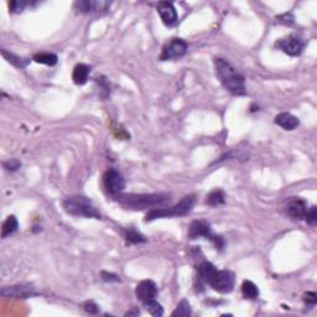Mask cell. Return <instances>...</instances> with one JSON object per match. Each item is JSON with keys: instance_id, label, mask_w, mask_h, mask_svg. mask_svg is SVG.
Returning <instances> with one entry per match:
<instances>
[{"instance_id": "obj_13", "label": "cell", "mask_w": 317, "mask_h": 317, "mask_svg": "<svg viewBox=\"0 0 317 317\" xmlns=\"http://www.w3.org/2000/svg\"><path fill=\"white\" fill-rule=\"evenodd\" d=\"M285 211H287L288 216L291 217V218L305 219V216H306V212H307V204L304 200L294 197V199L288 201L287 207H285Z\"/></svg>"}, {"instance_id": "obj_21", "label": "cell", "mask_w": 317, "mask_h": 317, "mask_svg": "<svg viewBox=\"0 0 317 317\" xmlns=\"http://www.w3.org/2000/svg\"><path fill=\"white\" fill-rule=\"evenodd\" d=\"M1 55H3V56L5 57L6 61L10 62L11 65L16 66V67H19V68H25L26 66H28L29 63H30V59L23 58V57H19V56H16V55L11 54V52L5 51V50H3V51H1Z\"/></svg>"}, {"instance_id": "obj_26", "label": "cell", "mask_w": 317, "mask_h": 317, "mask_svg": "<svg viewBox=\"0 0 317 317\" xmlns=\"http://www.w3.org/2000/svg\"><path fill=\"white\" fill-rule=\"evenodd\" d=\"M36 3H32V1H26V0H13L9 3V10L10 13H21L26 6L35 5Z\"/></svg>"}, {"instance_id": "obj_8", "label": "cell", "mask_w": 317, "mask_h": 317, "mask_svg": "<svg viewBox=\"0 0 317 317\" xmlns=\"http://www.w3.org/2000/svg\"><path fill=\"white\" fill-rule=\"evenodd\" d=\"M104 187L112 195H119L125 188V180L123 175L115 169H109L103 176Z\"/></svg>"}, {"instance_id": "obj_5", "label": "cell", "mask_w": 317, "mask_h": 317, "mask_svg": "<svg viewBox=\"0 0 317 317\" xmlns=\"http://www.w3.org/2000/svg\"><path fill=\"white\" fill-rule=\"evenodd\" d=\"M234 274L231 270H218L214 273L212 279L209 280L208 285L216 291L221 292V294H228L232 292L234 289Z\"/></svg>"}, {"instance_id": "obj_12", "label": "cell", "mask_w": 317, "mask_h": 317, "mask_svg": "<svg viewBox=\"0 0 317 317\" xmlns=\"http://www.w3.org/2000/svg\"><path fill=\"white\" fill-rule=\"evenodd\" d=\"M135 294H137L138 299L143 302L154 300V297L156 296V294H157L156 284H155L152 280L140 281V283L137 285Z\"/></svg>"}, {"instance_id": "obj_20", "label": "cell", "mask_w": 317, "mask_h": 317, "mask_svg": "<svg viewBox=\"0 0 317 317\" xmlns=\"http://www.w3.org/2000/svg\"><path fill=\"white\" fill-rule=\"evenodd\" d=\"M225 191L221 190V188H217V190L209 192V195H207L206 203L209 204V206H219V204L225 203Z\"/></svg>"}, {"instance_id": "obj_33", "label": "cell", "mask_w": 317, "mask_h": 317, "mask_svg": "<svg viewBox=\"0 0 317 317\" xmlns=\"http://www.w3.org/2000/svg\"><path fill=\"white\" fill-rule=\"evenodd\" d=\"M138 315H140L139 309H138V307H133V309L130 310V311L126 312L125 316H138Z\"/></svg>"}, {"instance_id": "obj_19", "label": "cell", "mask_w": 317, "mask_h": 317, "mask_svg": "<svg viewBox=\"0 0 317 317\" xmlns=\"http://www.w3.org/2000/svg\"><path fill=\"white\" fill-rule=\"evenodd\" d=\"M242 294L245 299L256 300L259 296V289L253 281L244 280L242 284Z\"/></svg>"}, {"instance_id": "obj_18", "label": "cell", "mask_w": 317, "mask_h": 317, "mask_svg": "<svg viewBox=\"0 0 317 317\" xmlns=\"http://www.w3.org/2000/svg\"><path fill=\"white\" fill-rule=\"evenodd\" d=\"M19 228V222L15 216H9L1 226V238H6L14 234Z\"/></svg>"}, {"instance_id": "obj_2", "label": "cell", "mask_w": 317, "mask_h": 317, "mask_svg": "<svg viewBox=\"0 0 317 317\" xmlns=\"http://www.w3.org/2000/svg\"><path fill=\"white\" fill-rule=\"evenodd\" d=\"M170 196L166 194H143V195H119L116 201L124 206L135 209L150 208L168 203Z\"/></svg>"}, {"instance_id": "obj_15", "label": "cell", "mask_w": 317, "mask_h": 317, "mask_svg": "<svg viewBox=\"0 0 317 317\" xmlns=\"http://www.w3.org/2000/svg\"><path fill=\"white\" fill-rule=\"evenodd\" d=\"M275 124L285 130H294L299 126L300 121L295 115L290 113H280L275 116Z\"/></svg>"}, {"instance_id": "obj_31", "label": "cell", "mask_w": 317, "mask_h": 317, "mask_svg": "<svg viewBox=\"0 0 317 317\" xmlns=\"http://www.w3.org/2000/svg\"><path fill=\"white\" fill-rule=\"evenodd\" d=\"M102 279H103L106 283H119V281H120V278H119L116 274L107 273V271H102Z\"/></svg>"}, {"instance_id": "obj_11", "label": "cell", "mask_w": 317, "mask_h": 317, "mask_svg": "<svg viewBox=\"0 0 317 317\" xmlns=\"http://www.w3.org/2000/svg\"><path fill=\"white\" fill-rule=\"evenodd\" d=\"M157 13L160 15L161 20L165 24L166 26H173L176 23H177V11H176L175 6H173V3H169V1H160L156 6Z\"/></svg>"}, {"instance_id": "obj_9", "label": "cell", "mask_w": 317, "mask_h": 317, "mask_svg": "<svg viewBox=\"0 0 317 317\" xmlns=\"http://www.w3.org/2000/svg\"><path fill=\"white\" fill-rule=\"evenodd\" d=\"M1 296L13 297V299H28V297L35 296L37 292L29 284H21V285H14V287H5L0 291Z\"/></svg>"}, {"instance_id": "obj_28", "label": "cell", "mask_w": 317, "mask_h": 317, "mask_svg": "<svg viewBox=\"0 0 317 317\" xmlns=\"http://www.w3.org/2000/svg\"><path fill=\"white\" fill-rule=\"evenodd\" d=\"M276 21L283 25H292L295 23V16L291 13H285L283 15L276 16Z\"/></svg>"}, {"instance_id": "obj_27", "label": "cell", "mask_w": 317, "mask_h": 317, "mask_svg": "<svg viewBox=\"0 0 317 317\" xmlns=\"http://www.w3.org/2000/svg\"><path fill=\"white\" fill-rule=\"evenodd\" d=\"M305 219L310 226H316L317 223V208L316 206H312L311 208H307Z\"/></svg>"}, {"instance_id": "obj_16", "label": "cell", "mask_w": 317, "mask_h": 317, "mask_svg": "<svg viewBox=\"0 0 317 317\" xmlns=\"http://www.w3.org/2000/svg\"><path fill=\"white\" fill-rule=\"evenodd\" d=\"M90 73V66L86 63H78L72 72V80L77 86L86 85Z\"/></svg>"}, {"instance_id": "obj_23", "label": "cell", "mask_w": 317, "mask_h": 317, "mask_svg": "<svg viewBox=\"0 0 317 317\" xmlns=\"http://www.w3.org/2000/svg\"><path fill=\"white\" fill-rule=\"evenodd\" d=\"M192 315V310H191V305H190V302L187 301L186 299L181 300L180 302H178L177 307L175 309V311L171 314V316L173 317H176V316H182V317H187V316H191Z\"/></svg>"}, {"instance_id": "obj_3", "label": "cell", "mask_w": 317, "mask_h": 317, "mask_svg": "<svg viewBox=\"0 0 317 317\" xmlns=\"http://www.w3.org/2000/svg\"><path fill=\"white\" fill-rule=\"evenodd\" d=\"M63 208L71 216L101 219V213L89 199L83 196H71L63 201Z\"/></svg>"}, {"instance_id": "obj_24", "label": "cell", "mask_w": 317, "mask_h": 317, "mask_svg": "<svg viewBox=\"0 0 317 317\" xmlns=\"http://www.w3.org/2000/svg\"><path fill=\"white\" fill-rule=\"evenodd\" d=\"M125 238L126 242L130 243V244H138V243H144L146 242V238L143 234H140L137 230L134 228H128L125 231Z\"/></svg>"}, {"instance_id": "obj_22", "label": "cell", "mask_w": 317, "mask_h": 317, "mask_svg": "<svg viewBox=\"0 0 317 317\" xmlns=\"http://www.w3.org/2000/svg\"><path fill=\"white\" fill-rule=\"evenodd\" d=\"M32 59L35 62H37V63H42V65L55 66L57 63V61H58V57L55 54H50V52H41V54L35 55Z\"/></svg>"}, {"instance_id": "obj_25", "label": "cell", "mask_w": 317, "mask_h": 317, "mask_svg": "<svg viewBox=\"0 0 317 317\" xmlns=\"http://www.w3.org/2000/svg\"><path fill=\"white\" fill-rule=\"evenodd\" d=\"M144 306L146 309V311L149 312L150 315L155 317H161L164 315V309L160 304L155 300H150V301L144 302Z\"/></svg>"}, {"instance_id": "obj_4", "label": "cell", "mask_w": 317, "mask_h": 317, "mask_svg": "<svg viewBox=\"0 0 317 317\" xmlns=\"http://www.w3.org/2000/svg\"><path fill=\"white\" fill-rule=\"evenodd\" d=\"M195 195H188V196L183 197L178 203L175 206L169 207V208H159V209H151L149 213L145 216V222L154 221V219L159 218H170V217H180L185 216V214L190 213L195 206Z\"/></svg>"}, {"instance_id": "obj_1", "label": "cell", "mask_w": 317, "mask_h": 317, "mask_svg": "<svg viewBox=\"0 0 317 317\" xmlns=\"http://www.w3.org/2000/svg\"><path fill=\"white\" fill-rule=\"evenodd\" d=\"M214 67L216 73L221 83L225 86L227 90H230L234 96H245L247 88H245V78L231 65L230 62L225 58L214 59Z\"/></svg>"}, {"instance_id": "obj_17", "label": "cell", "mask_w": 317, "mask_h": 317, "mask_svg": "<svg viewBox=\"0 0 317 317\" xmlns=\"http://www.w3.org/2000/svg\"><path fill=\"white\" fill-rule=\"evenodd\" d=\"M217 271V268L213 265L212 263H209V261H202L201 265L199 266V279L200 281H202V283L207 284L208 285L209 280L212 279V276L214 275V273Z\"/></svg>"}, {"instance_id": "obj_6", "label": "cell", "mask_w": 317, "mask_h": 317, "mask_svg": "<svg viewBox=\"0 0 317 317\" xmlns=\"http://www.w3.org/2000/svg\"><path fill=\"white\" fill-rule=\"evenodd\" d=\"M188 50V44L182 39H175L171 40L170 42L165 45V47L163 49V52L160 55L161 61H171V59H177L181 58L186 55Z\"/></svg>"}, {"instance_id": "obj_29", "label": "cell", "mask_w": 317, "mask_h": 317, "mask_svg": "<svg viewBox=\"0 0 317 317\" xmlns=\"http://www.w3.org/2000/svg\"><path fill=\"white\" fill-rule=\"evenodd\" d=\"M83 310H85L86 312H88L89 315H97L99 311L98 305H97L94 301H90V300L83 302Z\"/></svg>"}, {"instance_id": "obj_32", "label": "cell", "mask_w": 317, "mask_h": 317, "mask_svg": "<svg viewBox=\"0 0 317 317\" xmlns=\"http://www.w3.org/2000/svg\"><path fill=\"white\" fill-rule=\"evenodd\" d=\"M4 166H5L8 170L10 171H16L18 169L21 168V163L19 160H16V159H11V160L6 161V163H4Z\"/></svg>"}, {"instance_id": "obj_10", "label": "cell", "mask_w": 317, "mask_h": 317, "mask_svg": "<svg viewBox=\"0 0 317 317\" xmlns=\"http://www.w3.org/2000/svg\"><path fill=\"white\" fill-rule=\"evenodd\" d=\"M206 238V239L213 240L216 235L212 233L211 226L206 221H195L192 222L188 230V238L190 239H197V238Z\"/></svg>"}, {"instance_id": "obj_7", "label": "cell", "mask_w": 317, "mask_h": 317, "mask_svg": "<svg viewBox=\"0 0 317 317\" xmlns=\"http://www.w3.org/2000/svg\"><path fill=\"white\" fill-rule=\"evenodd\" d=\"M275 46L287 55H289V56L297 57L304 51L305 42L296 35H290V36L279 40L275 44Z\"/></svg>"}, {"instance_id": "obj_14", "label": "cell", "mask_w": 317, "mask_h": 317, "mask_svg": "<svg viewBox=\"0 0 317 317\" xmlns=\"http://www.w3.org/2000/svg\"><path fill=\"white\" fill-rule=\"evenodd\" d=\"M76 8L81 11V13H89V11H96V13H101V11H107L111 8V1H104V0H97V1H77L75 4Z\"/></svg>"}, {"instance_id": "obj_30", "label": "cell", "mask_w": 317, "mask_h": 317, "mask_svg": "<svg viewBox=\"0 0 317 317\" xmlns=\"http://www.w3.org/2000/svg\"><path fill=\"white\" fill-rule=\"evenodd\" d=\"M304 302L306 306H311L314 307L317 302V295L316 292L314 291H309L307 294L304 295Z\"/></svg>"}]
</instances>
